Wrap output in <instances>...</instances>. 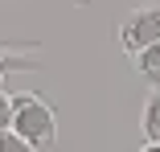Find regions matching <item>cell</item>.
I'll return each instance as SVG.
<instances>
[{"instance_id":"1","label":"cell","mask_w":160,"mask_h":152,"mask_svg":"<svg viewBox=\"0 0 160 152\" xmlns=\"http://www.w3.org/2000/svg\"><path fill=\"white\" fill-rule=\"evenodd\" d=\"M33 152H53L58 144V115L53 107L33 95V90H21V95H12V124H8Z\"/></svg>"},{"instance_id":"2","label":"cell","mask_w":160,"mask_h":152,"mask_svg":"<svg viewBox=\"0 0 160 152\" xmlns=\"http://www.w3.org/2000/svg\"><path fill=\"white\" fill-rule=\"evenodd\" d=\"M152 41H160V4H140L119 21V45L127 53H140Z\"/></svg>"},{"instance_id":"3","label":"cell","mask_w":160,"mask_h":152,"mask_svg":"<svg viewBox=\"0 0 160 152\" xmlns=\"http://www.w3.org/2000/svg\"><path fill=\"white\" fill-rule=\"evenodd\" d=\"M136 70H140V78L148 86H160V41H152L148 49L136 53Z\"/></svg>"},{"instance_id":"4","label":"cell","mask_w":160,"mask_h":152,"mask_svg":"<svg viewBox=\"0 0 160 152\" xmlns=\"http://www.w3.org/2000/svg\"><path fill=\"white\" fill-rule=\"evenodd\" d=\"M144 136L148 144H160V90H152V99L144 103Z\"/></svg>"},{"instance_id":"5","label":"cell","mask_w":160,"mask_h":152,"mask_svg":"<svg viewBox=\"0 0 160 152\" xmlns=\"http://www.w3.org/2000/svg\"><path fill=\"white\" fill-rule=\"evenodd\" d=\"M37 62H29V58H8V53H0V90H4V78L12 70H33Z\"/></svg>"},{"instance_id":"6","label":"cell","mask_w":160,"mask_h":152,"mask_svg":"<svg viewBox=\"0 0 160 152\" xmlns=\"http://www.w3.org/2000/svg\"><path fill=\"white\" fill-rule=\"evenodd\" d=\"M0 152H33V148H29L12 128H4V132H0Z\"/></svg>"},{"instance_id":"7","label":"cell","mask_w":160,"mask_h":152,"mask_svg":"<svg viewBox=\"0 0 160 152\" xmlns=\"http://www.w3.org/2000/svg\"><path fill=\"white\" fill-rule=\"evenodd\" d=\"M12 124V95H4V90H0V132H4Z\"/></svg>"},{"instance_id":"8","label":"cell","mask_w":160,"mask_h":152,"mask_svg":"<svg viewBox=\"0 0 160 152\" xmlns=\"http://www.w3.org/2000/svg\"><path fill=\"white\" fill-rule=\"evenodd\" d=\"M140 152H160V144H144V148H140Z\"/></svg>"}]
</instances>
